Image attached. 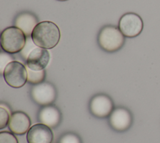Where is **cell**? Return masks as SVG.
I'll return each instance as SVG.
<instances>
[{
	"label": "cell",
	"mask_w": 160,
	"mask_h": 143,
	"mask_svg": "<svg viewBox=\"0 0 160 143\" xmlns=\"http://www.w3.org/2000/svg\"><path fill=\"white\" fill-rule=\"evenodd\" d=\"M31 37L37 46L51 49L58 44L61 38V32L56 23L44 21L36 26Z\"/></svg>",
	"instance_id": "cell-1"
},
{
	"label": "cell",
	"mask_w": 160,
	"mask_h": 143,
	"mask_svg": "<svg viewBox=\"0 0 160 143\" xmlns=\"http://www.w3.org/2000/svg\"><path fill=\"white\" fill-rule=\"evenodd\" d=\"M125 41L124 35L119 29L112 25L102 27L98 36L99 47L109 53L115 52L122 48Z\"/></svg>",
	"instance_id": "cell-2"
},
{
	"label": "cell",
	"mask_w": 160,
	"mask_h": 143,
	"mask_svg": "<svg viewBox=\"0 0 160 143\" xmlns=\"http://www.w3.org/2000/svg\"><path fill=\"white\" fill-rule=\"evenodd\" d=\"M26 40V34L16 26L8 27L1 33V46L5 52L9 54L21 52Z\"/></svg>",
	"instance_id": "cell-3"
},
{
	"label": "cell",
	"mask_w": 160,
	"mask_h": 143,
	"mask_svg": "<svg viewBox=\"0 0 160 143\" xmlns=\"http://www.w3.org/2000/svg\"><path fill=\"white\" fill-rule=\"evenodd\" d=\"M2 75L6 83L12 88H21L28 82L26 66L18 61L8 63Z\"/></svg>",
	"instance_id": "cell-4"
},
{
	"label": "cell",
	"mask_w": 160,
	"mask_h": 143,
	"mask_svg": "<svg viewBox=\"0 0 160 143\" xmlns=\"http://www.w3.org/2000/svg\"><path fill=\"white\" fill-rule=\"evenodd\" d=\"M118 28L124 36L134 38L142 31L143 23L141 17L137 14L128 13L123 14L120 18Z\"/></svg>",
	"instance_id": "cell-5"
},
{
	"label": "cell",
	"mask_w": 160,
	"mask_h": 143,
	"mask_svg": "<svg viewBox=\"0 0 160 143\" xmlns=\"http://www.w3.org/2000/svg\"><path fill=\"white\" fill-rule=\"evenodd\" d=\"M31 96L32 100L38 105H49L56 100V90L52 83L42 82L34 85L32 87Z\"/></svg>",
	"instance_id": "cell-6"
},
{
	"label": "cell",
	"mask_w": 160,
	"mask_h": 143,
	"mask_svg": "<svg viewBox=\"0 0 160 143\" xmlns=\"http://www.w3.org/2000/svg\"><path fill=\"white\" fill-rule=\"evenodd\" d=\"M114 105L109 97L105 94H98L90 101L89 110L91 114L98 118L107 117L113 110Z\"/></svg>",
	"instance_id": "cell-7"
},
{
	"label": "cell",
	"mask_w": 160,
	"mask_h": 143,
	"mask_svg": "<svg viewBox=\"0 0 160 143\" xmlns=\"http://www.w3.org/2000/svg\"><path fill=\"white\" fill-rule=\"evenodd\" d=\"M26 139L28 143H51L53 134L48 126L43 124H36L28 131Z\"/></svg>",
	"instance_id": "cell-8"
},
{
	"label": "cell",
	"mask_w": 160,
	"mask_h": 143,
	"mask_svg": "<svg viewBox=\"0 0 160 143\" xmlns=\"http://www.w3.org/2000/svg\"><path fill=\"white\" fill-rule=\"evenodd\" d=\"M50 60V54L48 50L40 47L35 48L28 55L26 66L35 71L44 70Z\"/></svg>",
	"instance_id": "cell-9"
},
{
	"label": "cell",
	"mask_w": 160,
	"mask_h": 143,
	"mask_svg": "<svg viewBox=\"0 0 160 143\" xmlns=\"http://www.w3.org/2000/svg\"><path fill=\"white\" fill-rule=\"evenodd\" d=\"M31 119L25 112L17 111L13 112L8 124L9 130L17 135H23L30 129Z\"/></svg>",
	"instance_id": "cell-10"
},
{
	"label": "cell",
	"mask_w": 160,
	"mask_h": 143,
	"mask_svg": "<svg viewBox=\"0 0 160 143\" xmlns=\"http://www.w3.org/2000/svg\"><path fill=\"white\" fill-rule=\"evenodd\" d=\"M109 121L112 129L118 131H123L131 125V115L126 109L118 107L110 114Z\"/></svg>",
	"instance_id": "cell-11"
},
{
	"label": "cell",
	"mask_w": 160,
	"mask_h": 143,
	"mask_svg": "<svg viewBox=\"0 0 160 143\" xmlns=\"http://www.w3.org/2000/svg\"><path fill=\"white\" fill-rule=\"evenodd\" d=\"M61 114L59 110L54 105H46L39 112L38 120L50 128L57 127L61 122Z\"/></svg>",
	"instance_id": "cell-12"
},
{
	"label": "cell",
	"mask_w": 160,
	"mask_h": 143,
	"mask_svg": "<svg viewBox=\"0 0 160 143\" xmlns=\"http://www.w3.org/2000/svg\"><path fill=\"white\" fill-rule=\"evenodd\" d=\"M38 23L36 16L29 12H22L18 14L14 21V26L22 31L27 37L31 36L34 28Z\"/></svg>",
	"instance_id": "cell-13"
},
{
	"label": "cell",
	"mask_w": 160,
	"mask_h": 143,
	"mask_svg": "<svg viewBox=\"0 0 160 143\" xmlns=\"http://www.w3.org/2000/svg\"><path fill=\"white\" fill-rule=\"evenodd\" d=\"M28 72V82L32 84L37 85L43 82L46 78V71L42 70L40 71H35L29 68L26 65Z\"/></svg>",
	"instance_id": "cell-14"
},
{
	"label": "cell",
	"mask_w": 160,
	"mask_h": 143,
	"mask_svg": "<svg viewBox=\"0 0 160 143\" xmlns=\"http://www.w3.org/2000/svg\"><path fill=\"white\" fill-rule=\"evenodd\" d=\"M11 110L6 105L1 103L0 105V129L5 128L9 124Z\"/></svg>",
	"instance_id": "cell-15"
},
{
	"label": "cell",
	"mask_w": 160,
	"mask_h": 143,
	"mask_svg": "<svg viewBox=\"0 0 160 143\" xmlns=\"http://www.w3.org/2000/svg\"><path fill=\"white\" fill-rule=\"evenodd\" d=\"M36 47H38V46L33 42L31 37V38H30V36L27 37L26 45H25L24 47L23 48V49L22 50V51H21V56L26 60L29 53Z\"/></svg>",
	"instance_id": "cell-16"
},
{
	"label": "cell",
	"mask_w": 160,
	"mask_h": 143,
	"mask_svg": "<svg viewBox=\"0 0 160 143\" xmlns=\"http://www.w3.org/2000/svg\"><path fill=\"white\" fill-rule=\"evenodd\" d=\"M14 61V58L9 53L6 52H1L0 53V72L2 75L6 66L10 62Z\"/></svg>",
	"instance_id": "cell-17"
},
{
	"label": "cell",
	"mask_w": 160,
	"mask_h": 143,
	"mask_svg": "<svg viewBox=\"0 0 160 143\" xmlns=\"http://www.w3.org/2000/svg\"><path fill=\"white\" fill-rule=\"evenodd\" d=\"M0 143H18L16 137L8 131L0 132Z\"/></svg>",
	"instance_id": "cell-18"
},
{
	"label": "cell",
	"mask_w": 160,
	"mask_h": 143,
	"mask_svg": "<svg viewBox=\"0 0 160 143\" xmlns=\"http://www.w3.org/2000/svg\"><path fill=\"white\" fill-rule=\"evenodd\" d=\"M59 143H81V141L76 134L66 133L60 138Z\"/></svg>",
	"instance_id": "cell-19"
},
{
	"label": "cell",
	"mask_w": 160,
	"mask_h": 143,
	"mask_svg": "<svg viewBox=\"0 0 160 143\" xmlns=\"http://www.w3.org/2000/svg\"><path fill=\"white\" fill-rule=\"evenodd\" d=\"M57 1H68V0H57Z\"/></svg>",
	"instance_id": "cell-20"
}]
</instances>
